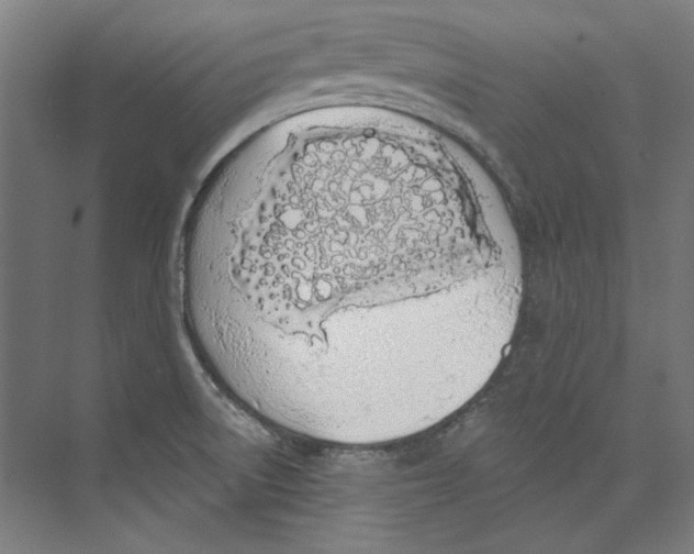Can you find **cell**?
<instances>
[{
    "label": "cell",
    "instance_id": "obj_1",
    "mask_svg": "<svg viewBox=\"0 0 694 554\" xmlns=\"http://www.w3.org/2000/svg\"><path fill=\"white\" fill-rule=\"evenodd\" d=\"M460 179L439 155L378 135L304 144L236 210L233 240L305 287L389 284L427 297L471 285L489 267Z\"/></svg>",
    "mask_w": 694,
    "mask_h": 554
}]
</instances>
